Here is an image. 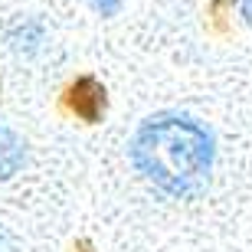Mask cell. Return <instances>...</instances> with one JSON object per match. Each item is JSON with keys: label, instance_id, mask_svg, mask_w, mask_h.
<instances>
[{"label": "cell", "instance_id": "3", "mask_svg": "<svg viewBox=\"0 0 252 252\" xmlns=\"http://www.w3.org/2000/svg\"><path fill=\"white\" fill-rule=\"evenodd\" d=\"M27 158V144L20 141V134L7 125H0V180L13 177Z\"/></svg>", "mask_w": 252, "mask_h": 252}, {"label": "cell", "instance_id": "2", "mask_svg": "<svg viewBox=\"0 0 252 252\" xmlns=\"http://www.w3.org/2000/svg\"><path fill=\"white\" fill-rule=\"evenodd\" d=\"M69 105H72V112L85 122H95L98 115L105 112V89L95 79H79V82L69 89Z\"/></svg>", "mask_w": 252, "mask_h": 252}, {"label": "cell", "instance_id": "1", "mask_svg": "<svg viewBox=\"0 0 252 252\" xmlns=\"http://www.w3.org/2000/svg\"><path fill=\"white\" fill-rule=\"evenodd\" d=\"M131 164L141 177L174 200L203 193L213 174V131L193 115L158 112L144 118L128 144Z\"/></svg>", "mask_w": 252, "mask_h": 252}, {"label": "cell", "instance_id": "4", "mask_svg": "<svg viewBox=\"0 0 252 252\" xmlns=\"http://www.w3.org/2000/svg\"><path fill=\"white\" fill-rule=\"evenodd\" d=\"M89 7L95 13H102V17H115L118 10H122V0H89Z\"/></svg>", "mask_w": 252, "mask_h": 252}, {"label": "cell", "instance_id": "6", "mask_svg": "<svg viewBox=\"0 0 252 252\" xmlns=\"http://www.w3.org/2000/svg\"><path fill=\"white\" fill-rule=\"evenodd\" d=\"M0 243H3V239H0Z\"/></svg>", "mask_w": 252, "mask_h": 252}, {"label": "cell", "instance_id": "5", "mask_svg": "<svg viewBox=\"0 0 252 252\" xmlns=\"http://www.w3.org/2000/svg\"><path fill=\"white\" fill-rule=\"evenodd\" d=\"M243 17L252 20V0H243Z\"/></svg>", "mask_w": 252, "mask_h": 252}]
</instances>
